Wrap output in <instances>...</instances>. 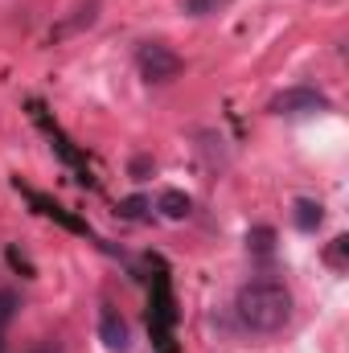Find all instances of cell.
I'll use <instances>...</instances> for the list:
<instances>
[{"mask_svg":"<svg viewBox=\"0 0 349 353\" xmlns=\"http://www.w3.org/2000/svg\"><path fill=\"white\" fill-rule=\"evenodd\" d=\"M235 316L247 333L271 337L292 321V292L279 279H251L235 296Z\"/></svg>","mask_w":349,"mask_h":353,"instance_id":"obj_1","label":"cell"},{"mask_svg":"<svg viewBox=\"0 0 349 353\" xmlns=\"http://www.w3.org/2000/svg\"><path fill=\"white\" fill-rule=\"evenodd\" d=\"M136 70H140V79H144V83L165 87V83L181 79L185 58L177 54L173 46H165V41H140V46H136Z\"/></svg>","mask_w":349,"mask_h":353,"instance_id":"obj_2","label":"cell"},{"mask_svg":"<svg viewBox=\"0 0 349 353\" xmlns=\"http://www.w3.org/2000/svg\"><path fill=\"white\" fill-rule=\"evenodd\" d=\"M271 111L275 115H321V111H333V99L321 94L317 87H288L283 94L271 99Z\"/></svg>","mask_w":349,"mask_h":353,"instance_id":"obj_3","label":"cell"},{"mask_svg":"<svg viewBox=\"0 0 349 353\" xmlns=\"http://www.w3.org/2000/svg\"><path fill=\"white\" fill-rule=\"evenodd\" d=\"M99 341H103L107 353H128L132 350V329H128V321H123L115 308H103V316H99Z\"/></svg>","mask_w":349,"mask_h":353,"instance_id":"obj_4","label":"cell"},{"mask_svg":"<svg viewBox=\"0 0 349 353\" xmlns=\"http://www.w3.org/2000/svg\"><path fill=\"white\" fill-rule=\"evenodd\" d=\"M321 222H325V205H321L317 197H296V201H292V226H296L300 234H317Z\"/></svg>","mask_w":349,"mask_h":353,"instance_id":"obj_5","label":"cell"},{"mask_svg":"<svg viewBox=\"0 0 349 353\" xmlns=\"http://www.w3.org/2000/svg\"><path fill=\"white\" fill-rule=\"evenodd\" d=\"M157 210L169 218V222H181V218H189V210H193V201L181 193V189H165L161 193V201H157Z\"/></svg>","mask_w":349,"mask_h":353,"instance_id":"obj_6","label":"cell"},{"mask_svg":"<svg viewBox=\"0 0 349 353\" xmlns=\"http://www.w3.org/2000/svg\"><path fill=\"white\" fill-rule=\"evenodd\" d=\"M247 251H251L255 259H267V255L275 251V226H251V230H247Z\"/></svg>","mask_w":349,"mask_h":353,"instance_id":"obj_7","label":"cell"},{"mask_svg":"<svg viewBox=\"0 0 349 353\" xmlns=\"http://www.w3.org/2000/svg\"><path fill=\"white\" fill-rule=\"evenodd\" d=\"M230 0H181V12L185 17H214V12H222Z\"/></svg>","mask_w":349,"mask_h":353,"instance_id":"obj_8","label":"cell"},{"mask_svg":"<svg viewBox=\"0 0 349 353\" xmlns=\"http://www.w3.org/2000/svg\"><path fill=\"white\" fill-rule=\"evenodd\" d=\"M17 312H21V296L12 288H0V329H8L17 321Z\"/></svg>","mask_w":349,"mask_h":353,"instance_id":"obj_9","label":"cell"},{"mask_svg":"<svg viewBox=\"0 0 349 353\" xmlns=\"http://www.w3.org/2000/svg\"><path fill=\"white\" fill-rule=\"evenodd\" d=\"M148 210H152V201H148L144 193H132V197H123V201H119V214H123V218H132V222H136V218H144Z\"/></svg>","mask_w":349,"mask_h":353,"instance_id":"obj_10","label":"cell"},{"mask_svg":"<svg viewBox=\"0 0 349 353\" xmlns=\"http://www.w3.org/2000/svg\"><path fill=\"white\" fill-rule=\"evenodd\" d=\"M346 255H349V239H346V234H337V239H333V247L325 251V263L333 267V271H346Z\"/></svg>","mask_w":349,"mask_h":353,"instance_id":"obj_11","label":"cell"},{"mask_svg":"<svg viewBox=\"0 0 349 353\" xmlns=\"http://www.w3.org/2000/svg\"><path fill=\"white\" fill-rule=\"evenodd\" d=\"M152 169H157V165H152V157H144V152H140V157H132V165H128V176H132V181H144V176L152 173Z\"/></svg>","mask_w":349,"mask_h":353,"instance_id":"obj_12","label":"cell"},{"mask_svg":"<svg viewBox=\"0 0 349 353\" xmlns=\"http://www.w3.org/2000/svg\"><path fill=\"white\" fill-rule=\"evenodd\" d=\"M8 263L17 267V271H21L25 279H33V263H29V259H25V255H21L17 247H8Z\"/></svg>","mask_w":349,"mask_h":353,"instance_id":"obj_13","label":"cell"},{"mask_svg":"<svg viewBox=\"0 0 349 353\" xmlns=\"http://www.w3.org/2000/svg\"><path fill=\"white\" fill-rule=\"evenodd\" d=\"M29 353H66V350H62V341H58V337H41Z\"/></svg>","mask_w":349,"mask_h":353,"instance_id":"obj_14","label":"cell"},{"mask_svg":"<svg viewBox=\"0 0 349 353\" xmlns=\"http://www.w3.org/2000/svg\"><path fill=\"white\" fill-rule=\"evenodd\" d=\"M0 353H8V341H4V333H0Z\"/></svg>","mask_w":349,"mask_h":353,"instance_id":"obj_15","label":"cell"}]
</instances>
